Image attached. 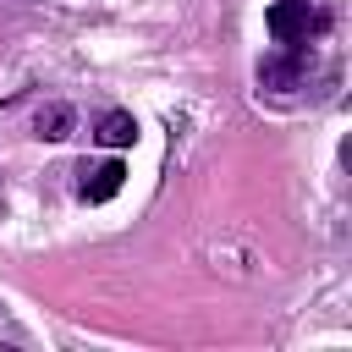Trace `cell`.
Listing matches in <instances>:
<instances>
[{"mask_svg": "<svg viewBox=\"0 0 352 352\" xmlns=\"http://www.w3.org/2000/svg\"><path fill=\"white\" fill-rule=\"evenodd\" d=\"M121 182H126V165H121V160L82 165V198H88V204H104V198H116V192H121Z\"/></svg>", "mask_w": 352, "mask_h": 352, "instance_id": "3", "label": "cell"}, {"mask_svg": "<svg viewBox=\"0 0 352 352\" xmlns=\"http://www.w3.org/2000/svg\"><path fill=\"white\" fill-rule=\"evenodd\" d=\"M72 126H77V110L72 104H38V116H33V138H44V143H60V138H72Z\"/></svg>", "mask_w": 352, "mask_h": 352, "instance_id": "4", "label": "cell"}, {"mask_svg": "<svg viewBox=\"0 0 352 352\" xmlns=\"http://www.w3.org/2000/svg\"><path fill=\"white\" fill-rule=\"evenodd\" d=\"M94 138H99L104 148H132V138H138L132 110H104V116H99V126H94Z\"/></svg>", "mask_w": 352, "mask_h": 352, "instance_id": "5", "label": "cell"}, {"mask_svg": "<svg viewBox=\"0 0 352 352\" xmlns=\"http://www.w3.org/2000/svg\"><path fill=\"white\" fill-rule=\"evenodd\" d=\"M264 22H270V33H275L280 44H308V38H319V33L330 28V16L314 11L308 0H275Z\"/></svg>", "mask_w": 352, "mask_h": 352, "instance_id": "1", "label": "cell"}, {"mask_svg": "<svg viewBox=\"0 0 352 352\" xmlns=\"http://www.w3.org/2000/svg\"><path fill=\"white\" fill-rule=\"evenodd\" d=\"M302 72H308V44H280L275 55H264V60H258V88L286 94V88H297V82H302Z\"/></svg>", "mask_w": 352, "mask_h": 352, "instance_id": "2", "label": "cell"}]
</instances>
